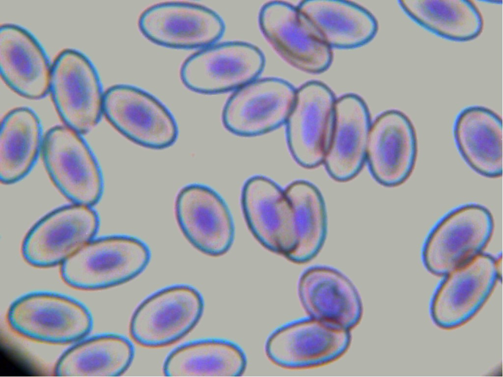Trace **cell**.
Masks as SVG:
<instances>
[{"mask_svg":"<svg viewBox=\"0 0 503 377\" xmlns=\"http://www.w3.org/2000/svg\"><path fill=\"white\" fill-rule=\"evenodd\" d=\"M150 258L147 245L136 237L96 236L60 265V274L72 288L103 290L136 278L145 269Z\"/></svg>","mask_w":503,"mask_h":377,"instance_id":"6da1fadb","label":"cell"},{"mask_svg":"<svg viewBox=\"0 0 503 377\" xmlns=\"http://www.w3.org/2000/svg\"><path fill=\"white\" fill-rule=\"evenodd\" d=\"M7 322L17 333L39 342L72 344L87 335L93 326L90 311L79 300L62 294L34 291L10 304Z\"/></svg>","mask_w":503,"mask_h":377,"instance_id":"7a4b0ae2","label":"cell"},{"mask_svg":"<svg viewBox=\"0 0 503 377\" xmlns=\"http://www.w3.org/2000/svg\"><path fill=\"white\" fill-rule=\"evenodd\" d=\"M202 295L195 287L175 284L162 288L143 299L129 322L132 340L145 348L168 347L189 334L204 311Z\"/></svg>","mask_w":503,"mask_h":377,"instance_id":"3957f363","label":"cell"},{"mask_svg":"<svg viewBox=\"0 0 503 377\" xmlns=\"http://www.w3.org/2000/svg\"><path fill=\"white\" fill-rule=\"evenodd\" d=\"M65 125L82 134L103 114L105 92L94 66L74 49L60 52L52 63L49 91Z\"/></svg>","mask_w":503,"mask_h":377,"instance_id":"277c9868","label":"cell"},{"mask_svg":"<svg viewBox=\"0 0 503 377\" xmlns=\"http://www.w3.org/2000/svg\"><path fill=\"white\" fill-rule=\"evenodd\" d=\"M103 114L132 142L163 149L176 140L178 130L171 112L157 97L137 86L119 83L105 91Z\"/></svg>","mask_w":503,"mask_h":377,"instance_id":"5b68a950","label":"cell"},{"mask_svg":"<svg viewBox=\"0 0 503 377\" xmlns=\"http://www.w3.org/2000/svg\"><path fill=\"white\" fill-rule=\"evenodd\" d=\"M41 153L51 180L71 203L94 206L98 202L103 176L81 134L66 125L54 127L44 137Z\"/></svg>","mask_w":503,"mask_h":377,"instance_id":"8992f818","label":"cell"},{"mask_svg":"<svg viewBox=\"0 0 503 377\" xmlns=\"http://www.w3.org/2000/svg\"><path fill=\"white\" fill-rule=\"evenodd\" d=\"M494 228L492 216L483 206L467 204L446 214L424 242L422 259L427 269L443 276L483 252Z\"/></svg>","mask_w":503,"mask_h":377,"instance_id":"52a82bcc","label":"cell"},{"mask_svg":"<svg viewBox=\"0 0 503 377\" xmlns=\"http://www.w3.org/2000/svg\"><path fill=\"white\" fill-rule=\"evenodd\" d=\"M100 219L93 206L70 203L39 219L28 230L22 253L29 265L39 268L61 265L96 237Z\"/></svg>","mask_w":503,"mask_h":377,"instance_id":"ba28073f","label":"cell"},{"mask_svg":"<svg viewBox=\"0 0 503 377\" xmlns=\"http://www.w3.org/2000/svg\"><path fill=\"white\" fill-rule=\"evenodd\" d=\"M501 275L497 257L483 252L443 275L431 301L433 322L446 329L465 324L484 305Z\"/></svg>","mask_w":503,"mask_h":377,"instance_id":"9c48e42d","label":"cell"},{"mask_svg":"<svg viewBox=\"0 0 503 377\" xmlns=\"http://www.w3.org/2000/svg\"><path fill=\"white\" fill-rule=\"evenodd\" d=\"M351 340L350 330L308 316L275 329L267 338L265 350L270 361L280 367L309 369L341 357Z\"/></svg>","mask_w":503,"mask_h":377,"instance_id":"30bf717a","label":"cell"},{"mask_svg":"<svg viewBox=\"0 0 503 377\" xmlns=\"http://www.w3.org/2000/svg\"><path fill=\"white\" fill-rule=\"evenodd\" d=\"M265 58L254 45L243 41L214 44L188 56L180 68L183 83L202 94L234 90L257 79Z\"/></svg>","mask_w":503,"mask_h":377,"instance_id":"8fae6325","label":"cell"},{"mask_svg":"<svg viewBox=\"0 0 503 377\" xmlns=\"http://www.w3.org/2000/svg\"><path fill=\"white\" fill-rule=\"evenodd\" d=\"M335 99L329 87L319 81H309L296 88L285 125L290 153L303 167L322 164L332 132Z\"/></svg>","mask_w":503,"mask_h":377,"instance_id":"7c38bea8","label":"cell"},{"mask_svg":"<svg viewBox=\"0 0 503 377\" xmlns=\"http://www.w3.org/2000/svg\"><path fill=\"white\" fill-rule=\"evenodd\" d=\"M296 88L275 77L257 78L235 90L223 112L226 129L237 135L253 136L285 124Z\"/></svg>","mask_w":503,"mask_h":377,"instance_id":"4fadbf2b","label":"cell"},{"mask_svg":"<svg viewBox=\"0 0 503 377\" xmlns=\"http://www.w3.org/2000/svg\"><path fill=\"white\" fill-rule=\"evenodd\" d=\"M141 32L164 46L202 49L216 43L224 30L220 16L197 3L169 1L146 8L139 19Z\"/></svg>","mask_w":503,"mask_h":377,"instance_id":"5bb4252c","label":"cell"},{"mask_svg":"<svg viewBox=\"0 0 503 377\" xmlns=\"http://www.w3.org/2000/svg\"><path fill=\"white\" fill-rule=\"evenodd\" d=\"M175 213L182 233L201 252L216 257L230 248L235 233L231 214L211 188L199 184L183 187L176 198Z\"/></svg>","mask_w":503,"mask_h":377,"instance_id":"9a60e30c","label":"cell"},{"mask_svg":"<svg viewBox=\"0 0 503 377\" xmlns=\"http://www.w3.org/2000/svg\"><path fill=\"white\" fill-rule=\"evenodd\" d=\"M417 155L415 128L404 113L389 109L371 120L365 164L377 183L387 187L402 184L411 174Z\"/></svg>","mask_w":503,"mask_h":377,"instance_id":"2e32d148","label":"cell"},{"mask_svg":"<svg viewBox=\"0 0 503 377\" xmlns=\"http://www.w3.org/2000/svg\"><path fill=\"white\" fill-rule=\"evenodd\" d=\"M241 204L256 239L266 249L286 258L296 246L297 236L293 208L284 189L265 176H252L242 188Z\"/></svg>","mask_w":503,"mask_h":377,"instance_id":"e0dca14e","label":"cell"},{"mask_svg":"<svg viewBox=\"0 0 503 377\" xmlns=\"http://www.w3.org/2000/svg\"><path fill=\"white\" fill-rule=\"evenodd\" d=\"M258 22L267 42L291 66L310 74L323 73L330 66L333 50L304 26L296 6L280 1L267 2L260 10Z\"/></svg>","mask_w":503,"mask_h":377,"instance_id":"ac0fdd59","label":"cell"},{"mask_svg":"<svg viewBox=\"0 0 503 377\" xmlns=\"http://www.w3.org/2000/svg\"><path fill=\"white\" fill-rule=\"evenodd\" d=\"M297 290L308 316L350 331L362 319L363 304L357 288L334 267L319 265L307 268L299 279Z\"/></svg>","mask_w":503,"mask_h":377,"instance_id":"d6986e66","label":"cell"},{"mask_svg":"<svg viewBox=\"0 0 503 377\" xmlns=\"http://www.w3.org/2000/svg\"><path fill=\"white\" fill-rule=\"evenodd\" d=\"M371 121L360 96L350 93L336 97L332 132L322 163L335 181H349L362 169Z\"/></svg>","mask_w":503,"mask_h":377,"instance_id":"ffe728a7","label":"cell"},{"mask_svg":"<svg viewBox=\"0 0 503 377\" xmlns=\"http://www.w3.org/2000/svg\"><path fill=\"white\" fill-rule=\"evenodd\" d=\"M297 10L308 31L332 50L363 46L376 35L378 24L363 7L343 0H307Z\"/></svg>","mask_w":503,"mask_h":377,"instance_id":"44dd1931","label":"cell"},{"mask_svg":"<svg viewBox=\"0 0 503 377\" xmlns=\"http://www.w3.org/2000/svg\"><path fill=\"white\" fill-rule=\"evenodd\" d=\"M52 64L43 48L25 28L13 24L0 27V72L7 85L32 99L49 91Z\"/></svg>","mask_w":503,"mask_h":377,"instance_id":"7402d4cb","label":"cell"},{"mask_svg":"<svg viewBox=\"0 0 503 377\" xmlns=\"http://www.w3.org/2000/svg\"><path fill=\"white\" fill-rule=\"evenodd\" d=\"M457 147L468 165L489 178L502 176L503 124L492 110L473 106L462 110L453 125Z\"/></svg>","mask_w":503,"mask_h":377,"instance_id":"603a6c76","label":"cell"},{"mask_svg":"<svg viewBox=\"0 0 503 377\" xmlns=\"http://www.w3.org/2000/svg\"><path fill=\"white\" fill-rule=\"evenodd\" d=\"M135 356L131 340L114 333L84 337L72 343L59 356L54 373L59 377H117L125 373Z\"/></svg>","mask_w":503,"mask_h":377,"instance_id":"cb8c5ba5","label":"cell"},{"mask_svg":"<svg viewBox=\"0 0 503 377\" xmlns=\"http://www.w3.org/2000/svg\"><path fill=\"white\" fill-rule=\"evenodd\" d=\"M247 366V358L236 343L220 338L196 339L180 344L164 360L168 377H237Z\"/></svg>","mask_w":503,"mask_h":377,"instance_id":"d4e9b609","label":"cell"},{"mask_svg":"<svg viewBox=\"0 0 503 377\" xmlns=\"http://www.w3.org/2000/svg\"><path fill=\"white\" fill-rule=\"evenodd\" d=\"M44 137L36 114L20 107L8 112L0 130V178L10 184L23 178L41 152Z\"/></svg>","mask_w":503,"mask_h":377,"instance_id":"484cf974","label":"cell"},{"mask_svg":"<svg viewBox=\"0 0 503 377\" xmlns=\"http://www.w3.org/2000/svg\"><path fill=\"white\" fill-rule=\"evenodd\" d=\"M398 4L416 23L448 40L471 41L483 28L482 14L471 0H401Z\"/></svg>","mask_w":503,"mask_h":377,"instance_id":"4316f807","label":"cell"},{"mask_svg":"<svg viewBox=\"0 0 503 377\" xmlns=\"http://www.w3.org/2000/svg\"><path fill=\"white\" fill-rule=\"evenodd\" d=\"M294 210L297 244L286 257L296 264L313 259L321 250L327 233V213L323 197L313 183L297 180L284 188Z\"/></svg>","mask_w":503,"mask_h":377,"instance_id":"83f0119b","label":"cell"}]
</instances>
